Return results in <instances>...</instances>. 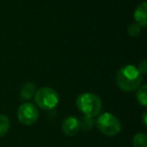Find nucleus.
<instances>
[{"instance_id":"6","label":"nucleus","mask_w":147,"mask_h":147,"mask_svg":"<svg viewBox=\"0 0 147 147\" xmlns=\"http://www.w3.org/2000/svg\"><path fill=\"white\" fill-rule=\"evenodd\" d=\"M80 120L75 116H69L63 119L61 124V130L65 136L74 137L80 131Z\"/></svg>"},{"instance_id":"14","label":"nucleus","mask_w":147,"mask_h":147,"mask_svg":"<svg viewBox=\"0 0 147 147\" xmlns=\"http://www.w3.org/2000/svg\"><path fill=\"white\" fill-rule=\"evenodd\" d=\"M137 69H138V71H140L142 75H145V74L147 73V61L146 59H143V61L138 65Z\"/></svg>"},{"instance_id":"13","label":"nucleus","mask_w":147,"mask_h":147,"mask_svg":"<svg viewBox=\"0 0 147 147\" xmlns=\"http://www.w3.org/2000/svg\"><path fill=\"white\" fill-rule=\"evenodd\" d=\"M127 31H128L129 36L136 37V36H138V35L140 34L141 27L139 26L138 24H136V23H131V24L128 26V30H127Z\"/></svg>"},{"instance_id":"7","label":"nucleus","mask_w":147,"mask_h":147,"mask_svg":"<svg viewBox=\"0 0 147 147\" xmlns=\"http://www.w3.org/2000/svg\"><path fill=\"white\" fill-rule=\"evenodd\" d=\"M135 23L140 27H145L147 25V3L142 2L137 6L134 11Z\"/></svg>"},{"instance_id":"9","label":"nucleus","mask_w":147,"mask_h":147,"mask_svg":"<svg viewBox=\"0 0 147 147\" xmlns=\"http://www.w3.org/2000/svg\"><path fill=\"white\" fill-rule=\"evenodd\" d=\"M133 147H147V135L145 133L139 132L133 136Z\"/></svg>"},{"instance_id":"2","label":"nucleus","mask_w":147,"mask_h":147,"mask_svg":"<svg viewBox=\"0 0 147 147\" xmlns=\"http://www.w3.org/2000/svg\"><path fill=\"white\" fill-rule=\"evenodd\" d=\"M77 108L87 117L98 116L102 110V100L94 93H83L76 101Z\"/></svg>"},{"instance_id":"15","label":"nucleus","mask_w":147,"mask_h":147,"mask_svg":"<svg viewBox=\"0 0 147 147\" xmlns=\"http://www.w3.org/2000/svg\"><path fill=\"white\" fill-rule=\"evenodd\" d=\"M146 118H147V113H146V112H144V113H143V118H142L143 125H144V127H147V121H146Z\"/></svg>"},{"instance_id":"3","label":"nucleus","mask_w":147,"mask_h":147,"mask_svg":"<svg viewBox=\"0 0 147 147\" xmlns=\"http://www.w3.org/2000/svg\"><path fill=\"white\" fill-rule=\"evenodd\" d=\"M33 97L36 106L45 111L53 110L59 102V96L57 92L49 87H42L35 91Z\"/></svg>"},{"instance_id":"5","label":"nucleus","mask_w":147,"mask_h":147,"mask_svg":"<svg viewBox=\"0 0 147 147\" xmlns=\"http://www.w3.org/2000/svg\"><path fill=\"white\" fill-rule=\"evenodd\" d=\"M17 118L21 124L30 126L37 122L39 118V111L35 105L25 102L19 106L17 110Z\"/></svg>"},{"instance_id":"12","label":"nucleus","mask_w":147,"mask_h":147,"mask_svg":"<svg viewBox=\"0 0 147 147\" xmlns=\"http://www.w3.org/2000/svg\"><path fill=\"white\" fill-rule=\"evenodd\" d=\"M95 125V121L93 120V118L91 117L85 116L82 120L80 121V127L82 130L84 131H89L90 129H92Z\"/></svg>"},{"instance_id":"4","label":"nucleus","mask_w":147,"mask_h":147,"mask_svg":"<svg viewBox=\"0 0 147 147\" xmlns=\"http://www.w3.org/2000/svg\"><path fill=\"white\" fill-rule=\"evenodd\" d=\"M97 128L102 134L109 137L116 136L121 131V122L115 115L111 113H103L96 121Z\"/></svg>"},{"instance_id":"10","label":"nucleus","mask_w":147,"mask_h":147,"mask_svg":"<svg viewBox=\"0 0 147 147\" xmlns=\"http://www.w3.org/2000/svg\"><path fill=\"white\" fill-rule=\"evenodd\" d=\"M147 86L146 85H141L138 89H137L136 93V99L138 101V103L143 107L147 106Z\"/></svg>"},{"instance_id":"11","label":"nucleus","mask_w":147,"mask_h":147,"mask_svg":"<svg viewBox=\"0 0 147 147\" xmlns=\"http://www.w3.org/2000/svg\"><path fill=\"white\" fill-rule=\"evenodd\" d=\"M10 129V121L8 117L3 114H0V137L4 136Z\"/></svg>"},{"instance_id":"8","label":"nucleus","mask_w":147,"mask_h":147,"mask_svg":"<svg viewBox=\"0 0 147 147\" xmlns=\"http://www.w3.org/2000/svg\"><path fill=\"white\" fill-rule=\"evenodd\" d=\"M35 93V85L33 83L26 82L20 91V97L22 100H30Z\"/></svg>"},{"instance_id":"1","label":"nucleus","mask_w":147,"mask_h":147,"mask_svg":"<svg viewBox=\"0 0 147 147\" xmlns=\"http://www.w3.org/2000/svg\"><path fill=\"white\" fill-rule=\"evenodd\" d=\"M143 75L137 67L127 65L121 67L116 75V84L120 90L124 92H132L142 85Z\"/></svg>"}]
</instances>
